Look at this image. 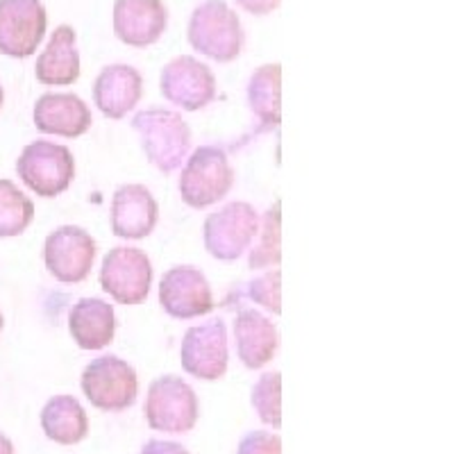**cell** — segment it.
<instances>
[{
  "instance_id": "obj_19",
  "label": "cell",
  "mask_w": 454,
  "mask_h": 454,
  "mask_svg": "<svg viewBox=\"0 0 454 454\" xmlns=\"http://www.w3.org/2000/svg\"><path fill=\"white\" fill-rule=\"evenodd\" d=\"M36 82L67 87L80 78L78 35L71 26H59L48 39V46L36 57Z\"/></svg>"
},
{
  "instance_id": "obj_14",
  "label": "cell",
  "mask_w": 454,
  "mask_h": 454,
  "mask_svg": "<svg viewBox=\"0 0 454 454\" xmlns=\"http://www.w3.org/2000/svg\"><path fill=\"white\" fill-rule=\"evenodd\" d=\"M168 10L161 0H114V35L132 48H148L161 39Z\"/></svg>"
},
{
  "instance_id": "obj_21",
  "label": "cell",
  "mask_w": 454,
  "mask_h": 454,
  "mask_svg": "<svg viewBox=\"0 0 454 454\" xmlns=\"http://www.w3.org/2000/svg\"><path fill=\"white\" fill-rule=\"evenodd\" d=\"M42 427L57 445H75L87 439L89 419L78 397L55 395L42 409Z\"/></svg>"
},
{
  "instance_id": "obj_27",
  "label": "cell",
  "mask_w": 454,
  "mask_h": 454,
  "mask_svg": "<svg viewBox=\"0 0 454 454\" xmlns=\"http://www.w3.org/2000/svg\"><path fill=\"white\" fill-rule=\"evenodd\" d=\"M237 454H282V439L269 429H254L243 436Z\"/></svg>"
},
{
  "instance_id": "obj_8",
  "label": "cell",
  "mask_w": 454,
  "mask_h": 454,
  "mask_svg": "<svg viewBox=\"0 0 454 454\" xmlns=\"http://www.w3.org/2000/svg\"><path fill=\"white\" fill-rule=\"evenodd\" d=\"M153 284V263L148 254L132 246L112 248L100 266V286L121 305L145 302Z\"/></svg>"
},
{
  "instance_id": "obj_4",
  "label": "cell",
  "mask_w": 454,
  "mask_h": 454,
  "mask_svg": "<svg viewBox=\"0 0 454 454\" xmlns=\"http://www.w3.org/2000/svg\"><path fill=\"white\" fill-rule=\"evenodd\" d=\"M84 397L100 411H125L137 403L139 377L132 364L116 355L96 356L80 380Z\"/></svg>"
},
{
  "instance_id": "obj_23",
  "label": "cell",
  "mask_w": 454,
  "mask_h": 454,
  "mask_svg": "<svg viewBox=\"0 0 454 454\" xmlns=\"http://www.w3.org/2000/svg\"><path fill=\"white\" fill-rule=\"evenodd\" d=\"M35 221V202L12 180H0V239L19 237Z\"/></svg>"
},
{
  "instance_id": "obj_26",
  "label": "cell",
  "mask_w": 454,
  "mask_h": 454,
  "mask_svg": "<svg viewBox=\"0 0 454 454\" xmlns=\"http://www.w3.org/2000/svg\"><path fill=\"white\" fill-rule=\"evenodd\" d=\"M279 286H282V273L275 269V270H269L266 275H262V278L253 279V282L248 284L246 295H248L250 300H254L257 305L266 307V309L273 311L275 316H279V311H282V302H279Z\"/></svg>"
},
{
  "instance_id": "obj_24",
  "label": "cell",
  "mask_w": 454,
  "mask_h": 454,
  "mask_svg": "<svg viewBox=\"0 0 454 454\" xmlns=\"http://www.w3.org/2000/svg\"><path fill=\"white\" fill-rule=\"evenodd\" d=\"M259 241L254 243L253 253L248 257V269L259 270L269 269V266H278L282 259V212H279V200L270 207L269 212L263 214L259 221Z\"/></svg>"
},
{
  "instance_id": "obj_7",
  "label": "cell",
  "mask_w": 454,
  "mask_h": 454,
  "mask_svg": "<svg viewBox=\"0 0 454 454\" xmlns=\"http://www.w3.org/2000/svg\"><path fill=\"white\" fill-rule=\"evenodd\" d=\"M259 232V214L250 202H230L205 221V248L218 262H237Z\"/></svg>"
},
{
  "instance_id": "obj_32",
  "label": "cell",
  "mask_w": 454,
  "mask_h": 454,
  "mask_svg": "<svg viewBox=\"0 0 454 454\" xmlns=\"http://www.w3.org/2000/svg\"><path fill=\"white\" fill-rule=\"evenodd\" d=\"M3 323H5V320H3V311H0V332H3Z\"/></svg>"
},
{
  "instance_id": "obj_11",
  "label": "cell",
  "mask_w": 454,
  "mask_h": 454,
  "mask_svg": "<svg viewBox=\"0 0 454 454\" xmlns=\"http://www.w3.org/2000/svg\"><path fill=\"white\" fill-rule=\"evenodd\" d=\"M48 27L42 0H0V52L14 59L35 55Z\"/></svg>"
},
{
  "instance_id": "obj_31",
  "label": "cell",
  "mask_w": 454,
  "mask_h": 454,
  "mask_svg": "<svg viewBox=\"0 0 454 454\" xmlns=\"http://www.w3.org/2000/svg\"><path fill=\"white\" fill-rule=\"evenodd\" d=\"M3 103H5V91H3V82H0V109H3Z\"/></svg>"
},
{
  "instance_id": "obj_10",
  "label": "cell",
  "mask_w": 454,
  "mask_h": 454,
  "mask_svg": "<svg viewBox=\"0 0 454 454\" xmlns=\"http://www.w3.org/2000/svg\"><path fill=\"white\" fill-rule=\"evenodd\" d=\"M180 364L184 372L198 380H221L230 364L227 327L223 318H212L196 327H189L182 336Z\"/></svg>"
},
{
  "instance_id": "obj_2",
  "label": "cell",
  "mask_w": 454,
  "mask_h": 454,
  "mask_svg": "<svg viewBox=\"0 0 454 454\" xmlns=\"http://www.w3.org/2000/svg\"><path fill=\"white\" fill-rule=\"evenodd\" d=\"M189 43L196 52L218 64H230L246 46L241 21L225 0H205L189 19Z\"/></svg>"
},
{
  "instance_id": "obj_3",
  "label": "cell",
  "mask_w": 454,
  "mask_h": 454,
  "mask_svg": "<svg viewBox=\"0 0 454 454\" xmlns=\"http://www.w3.org/2000/svg\"><path fill=\"white\" fill-rule=\"evenodd\" d=\"M180 196L192 209H207L232 192L234 168L225 150L218 145H200L189 155L180 173Z\"/></svg>"
},
{
  "instance_id": "obj_22",
  "label": "cell",
  "mask_w": 454,
  "mask_h": 454,
  "mask_svg": "<svg viewBox=\"0 0 454 454\" xmlns=\"http://www.w3.org/2000/svg\"><path fill=\"white\" fill-rule=\"evenodd\" d=\"M282 67L263 64L250 75L248 107L262 123V129L278 128L282 121Z\"/></svg>"
},
{
  "instance_id": "obj_30",
  "label": "cell",
  "mask_w": 454,
  "mask_h": 454,
  "mask_svg": "<svg viewBox=\"0 0 454 454\" xmlns=\"http://www.w3.org/2000/svg\"><path fill=\"white\" fill-rule=\"evenodd\" d=\"M0 454H14V445L3 432H0Z\"/></svg>"
},
{
  "instance_id": "obj_5",
  "label": "cell",
  "mask_w": 454,
  "mask_h": 454,
  "mask_svg": "<svg viewBox=\"0 0 454 454\" xmlns=\"http://www.w3.org/2000/svg\"><path fill=\"white\" fill-rule=\"evenodd\" d=\"M16 173L36 196L55 198L71 186L75 177V160L67 145L39 139L23 148L16 160Z\"/></svg>"
},
{
  "instance_id": "obj_16",
  "label": "cell",
  "mask_w": 454,
  "mask_h": 454,
  "mask_svg": "<svg viewBox=\"0 0 454 454\" xmlns=\"http://www.w3.org/2000/svg\"><path fill=\"white\" fill-rule=\"evenodd\" d=\"M91 109L75 93H43L35 103V125L43 135L78 139L91 128Z\"/></svg>"
},
{
  "instance_id": "obj_17",
  "label": "cell",
  "mask_w": 454,
  "mask_h": 454,
  "mask_svg": "<svg viewBox=\"0 0 454 454\" xmlns=\"http://www.w3.org/2000/svg\"><path fill=\"white\" fill-rule=\"evenodd\" d=\"M141 96H144V78L135 67L128 64H109L93 82L96 107L114 121L128 116V112L139 105Z\"/></svg>"
},
{
  "instance_id": "obj_6",
  "label": "cell",
  "mask_w": 454,
  "mask_h": 454,
  "mask_svg": "<svg viewBox=\"0 0 454 454\" xmlns=\"http://www.w3.org/2000/svg\"><path fill=\"white\" fill-rule=\"evenodd\" d=\"M145 420L153 429L168 434L192 432L200 416L198 395L177 375L157 377L145 395Z\"/></svg>"
},
{
  "instance_id": "obj_29",
  "label": "cell",
  "mask_w": 454,
  "mask_h": 454,
  "mask_svg": "<svg viewBox=\"0 0 454 454\" xmlns=\"http://www.w3.org/2000/svg\"><path fill=\"white\" fill-rule=\"evenodd\" d=\"M279 3H282V0H237V5L241 7V10H246L248 14L254 16L273 14L279 7Z\"/></svg>"
},
{
  "instance_id": "obj_25",
  "label": "cell",
  "mask_w": 454,
  "mask_h": 454,
  "mask_svg": "<svg viewBox=\"0 0 454 454\" xmlns=\"http://www.w3.org/2000/svg\"><path fill=\"white\" fill-rule=\"evenodd\" d=\"M250 403L263 425L282 427V375L278 371L262 372L250 393Z\"/></svg>"
},
{
  "instance_id": "obj_1",
  "label": "cell",
  "mask_w": 454,
  "mask_h": 454,
  "mask_svg": "<svg viewBox=\"0 0 454 454\" xmlns=\"http://www.w3.org/2000/svg\"><path fill=\"white\" fill-rule=\"evenodd\" d=\"M132 129L139 137L145 157L161 173H173L192 153V128L177 112L153 107L132 119Z\"/></svg>"
},
{
  "instance_id": "obj_9",
  "label": "cell",
  "mask_w": 454,
  "mask_h": 454,
  "mask_svg": "<svg viewBox=\"0 0 454 454\" xmlns=\"http://www.w3.org/2000/svg\"><path fill=\"white\" fill-rule=\"evenodd\" d=\"M98 246L91 234L78 225H62L48 234L43 262L57 282L80 284L91 275Z\"/></svg>"
},
{
  "instance_id": "obj_13",
  "label": "cell",
  "mask_w": 454,
  "mask_h": 454,
  "mask_svg": "<svg viewBox=\"0 0 454 454\" xmlns=\"http://www.w3.org/2000/svg\"><path fill=\"white\" fill-rule=\"evenodd\" d=\"M160 305L170 318H200L214 309L212 286L196 266H176L161 278Z\"/></svg>"
},
{
  "instance_id": "obj_20",
  "label": "cell",
  "mask_w": 454,
  "mask_h": 454,
  "mask_svg": "<svg viewBox=\"0 0 454 454\" xmlns=\"http://www.w3.org/2000/svg\"><path fill=\"white\" fill-rule=\"evenodd\" d=\"M68 332L82 350H103L116 334V314L100 298H82L68 314Z\"/></svg>"
},
{
  "instance_id": "obj_18",
  "label": "cell",
  "mask_w": 454,
  "mask_h": 454,
  "mask_svg": "<svg viewBox=\"0 0 454 454\" xmlns=\"http://www.w3.org/2000/svg\"><path fill=\"white\" fill-rule=\"evenodd\" d=\"M234 343L241 364L250 371H259L273 362L279 348L278 327L269 316L257 309H241L234 318Z\"/></svg>"
},
{
  "instance_id": "obj_28",
  "label": "cell",
  "mask_w": 454,
  "mask_h": 454,
  "mask_svg": "<svg viewBox=\"0 0 454 454\" xmlns=\"http://www.w3.org/2000/svg\"><path fill=\"white\" fill-rule=\"evenodd\" d=\"M141 454H192L184 445L176 443V441H160L150 439L145 441V445L141 448Z\"/></svg>"
},
{
  "instance_id": "obj_12",
  "label": "cell",
  "mask_w": 454,
  "mask_h": 454,
  "mask_svg": "<svg viewBox=\"0 0 454 454\" xmlns=\"http://www.w3.org/2000/svg\"><path fill=\"white\" fill-rule=\"evenodd\" d=\"M160 89L164 98L184 112H198L216 98V78L207 64L180 55L161 68Z\"/></svg>"
},
{
  "instance_id": "obj_15",
  "label": "cell",
  "mask_w": 454,
  "mask_h": 454,
  "mask_svg": "<svg viewBox=\"0 0 454 454\" xmlns=\"http://www.w3.org/2000/svg\"><path fill=\"white\" fill-rule=\"evenodd\" d=\"M160 221V205L144 184H121L112 198V232L139 241L153 234Z\"/></svg>"
}]
</instances>
